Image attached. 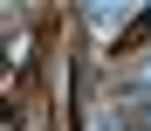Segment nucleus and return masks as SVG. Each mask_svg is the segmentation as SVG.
Listing matches in <instances>:
<instances>
[{
    "instance_id": "f257e3e1",
    "label": "nucleus",
    "mask_w": 151,
    "mask_h": 131,
    "mask_svg": "<svg viewBox=\"0 0 151 131\" xmlns=\"http://www.w3.org/2000/svg\"><path fill=\"white\" fill-rule=\"evenodd\" d=\"M131 21H137L131 7H89V28H96V35H124Z\"/></svg>"
},
{
    "instance_id": "f03ea898",
    "label": "nucleus",
    "mask_w": 151,
    "mask_h": 131,
    "mask_svg": "<svg viewBox=\"0 0 151 131\" xmlns=\"http://www.w3.org/2000/svg\"><path fill=\"white\" fill-rule=\"evenodd\" d=\"M131 131H151V111H137V124H131Z\"/></svg>"
},
{
    "instance_id": "7ed1b4c3",
    "label": "nucleus",
    "mask_w": 151,
    "mask_h": 131,
    "mask_svg": "<svg viewBox=\"0 0 151 131\" xmlns=\"http://www.w3.org/2000/svg\"><path fill=\"white\" fill-rule=\"evenodd\" d=\"M144 83H151V69H144Z\"/></svg>"
}]
</instances>
